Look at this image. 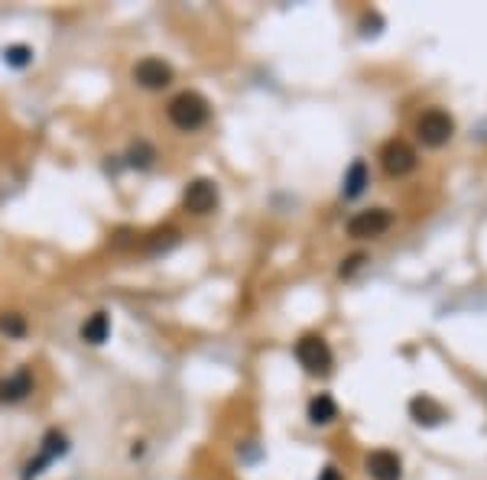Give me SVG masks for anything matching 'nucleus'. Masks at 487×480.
Here are the masks:
<instances>
[{
  "label": "nucleus",
  "instance_id": "1",
  "mask_svg": "<svg viewBox=\"0 0 487 480\" xmlns=\"http://www.w3.org/2000/svg\"><path fill=\"white\" fill-rule=\"evenodd\" d=\"M166 111H169L172 124L179 127V130H186V134L205 127L208 117H211V107H208V101L202 98L199 91H182V95H176Z\"/></svg>",
  "mask_w": 487,
  "mask_h": 480
},
{
  "label": "nucleus",
  "instance_id": "2",
  "mask_svg": "<svg viewBox=\"0 0 487 480\" xmlns=\"http://www.w3.org/2000/svg\"><path fill=\"white\" fill-rule=\"evenodd\" d=\"M296 360L302 367H306V374L312 377H325L332 374V347L325 344V338H318V335H302V338L296 341Z\"/></svg>",
  "mask_w": 487,
  "mask_h": 480
},
{
  "label": "nucleus",
  "instance_id": "3",
  "mask_svg": "<svg viewBox=\"0 0 487 480\" xmlns=\"http://www.w3.org/2000/svg\"><path fill=\"white\" fill-rule=\"evenodd\" d=\"M451 134H455V120H451V114H445V111H439V107H429L419 120H416V137L425 143V146H445V143L451 140Z\"/></svg>",
  "mask_w": 487,
  "mask_h": 480
},
{
  "label": "nucleus",
  "instance_id": "4",
  "mask_svg": "<svg viewBox=\"0 0 487 480\" xmlns=\"http://www.w3.org/2000/svg\"><path fill=\"white\" fill-rule=\"evenodd\" d=\"M393 228V214L387 208H367V211H358L348 221V234L358 240H370V237H380Z\"/></svg>",
  "mask_w": 487,
  "mask_h": 480
},
{
  "label": "nucleus",
  "instance_id": "5",
  "mask_svg": "<svg viewBox=\"0 0 487 480\" xmlns=\"http://www.w3.org/2000/svg\"><path fill=\"white\" fill-rule=\"evenodd\" d=\"M69 451V438L59 432V428H53V432H45L43 438V448H39V454L33 458V461L27 464V471H23V480H37L39 474L49 468V464L55 461V458H62V454Z\"/></svg>",
  "mask_w": 487,
  "mask_h": 480
},
{
  "label": "nucleus",
  "instance_id": "6",
  "mask_svg": "<svg viewBox=\"0 0 487 480\" xmlns=\"http://www.w3.org/2000/svg\"><path fill=\"white\" fill-rule=\"evenodd\" d=\"M182 205L192 214H211L218 208V188L211 178H195L182 192Z\"/></svg>",
  "mask_w": 487,
  "mask_h": 480
},
{
  "label": "nucleus",
  "instance_id": "7",
  "mask_svg": "<svg viewBox=\"0 0 487 480\" xmlns=\"http://www.w3.org/2000/svg\"><path fill=\"white\" fill-rule=\"evenodd\" d=\"M380 162H384L387 176H406V172L416 170V150L403 140H390L380 150Z\"/></svg>",
  "mask_w": 487,
  "mask_h": 480
},
{
  "label": "nucleus",
  "instance_id": "8",
  "mask_svg": "<svg viewBox=\"0 0 487 480\" xmlns=\"http://www.w3.org/2000/svg\"><path fill=\"white\" fill-rule=\"evenodd\" d=\"M134 81L146 91H162L172 81V69L162 62V59L150 55V59H140V62L134 65Z\"/></svg>",
  "mask_w": 487,
  "mask_h": 480
},
{
  "label": "nucleus",
  "instance_id": "9",
  "mask_svg": "<svg viewBox=\"0 0 487 480\" xmlns=\"http://www.w3.org/2000/svg\"><path fill=\"white\" fill-rule=\"evenodd\" d=\"M367 474L374 480H400L403 477V461H400V454L380 448V451L367 454Z\"/></svg>",
  "mask_w": 487,
  "mask_h": 480
},
{
  "label": "nucleus",
  "instance_id": "10",
  "mask_svg": "<svg viewBox=\"0 0 487 480\" xmlns=\"http://www.w3.org/2000/svg\"><path fill=\"white\" fill-rule=\"evenodd\" d=\"M29 393H33V374H29L27 367H20L17 374L0 383V402H20L27 400Z\"/></svg>",
  "mask_w": 487,
  "mask_h": 480
},
{
  "label": "nucleus",
  "instance_id": "11",
  "mask_svg": "<svg viewBox=\"0 0 487 480\" xmlns=\"http://www.w3.org/2000/svg\"><path fill=\"white\" fill-rule=\"evenodd\" d=\"M409 416H413L419 426H439L445 418V410L435 400H429V396H416V400L409 402Z\"/></svg>",
  "mask_w": 487,
  "mask_h": 480
},
{
  "label": "nucleus",
  "instance_id": "12",
  "mask_svg": "<svg viewBox=\"0 0 487 480\" xmlns=\"http://www.w3.org/2000/svg\"><path fill=\"white\" fill-rule=\"evenodd\" d=\"M111 335V315L108 311H95L85 325H81V341H88V344H104Z\"/></svg>",
  "mask_w": 487,
  "mask_h": 480
},
{
  "label": "nucleus",
  "instance_id": "13",
  "mask_svg": "<svg viewBox=\"0 0 487 480\" xmlns=\"http://www.w3.org/2000/svg\"><path fill=\"white\" fill-rule=\"evenodd\" d=\"M338 418V406H334L332 396H325V393H318L316 400L309 402V422L312 426H328V422H334Z\"/></svg>",
  "mask_w": 487,
  "mask_h": 480
},
{
  "label": "nucleus",
  "instance_id": "14",
  "mask_svg": "<svg viewBox=\"0 0 487 480\" xmlns=\"http://www.w3.org/2000/svg\"><path fill=\"white\" fill-rule=\"evenodd\" d=\"M367 188V162L354 160L351 170L344 172V198H358Z\"/></svg>",
  "mask_w": 487,
  "mask_h": 480
},
{
  "label": "nucleus",
  "instance_id": "15",
  "mask_svg": "<svg viewBox=\"0 0 487 480\" xmlns=\"http://www.w3.org/2000/svg\"><path fill=\"white\" fill-rule=\"evenodd\" d=\"M176 244H179V231H176V228H162V231L146 237L144 247L150 250V253H160V250H169V247H176Z\"/></svg>",
  "mask_w": 487,
  "mask_h": 480
},
{
  "label": "nucleus",
  "instance_id": "16",
  "mask_svg": "<svg viewBox=\"0 0 487 480\" xmlns=\"http://www.w3.org/2000/svg\"><path fill=\"white\" fill-rule=\"evenodd\" d=\"M153 160H156V150L153 146H150V143H134V146H130V153H127V162H130V166H136V170H150V166H153Z\"/></svg>",
  "mask_w": 487,
  "mask_h": 480
},
{
  "label": "nucleus",
  "instance_id": "17",
  "mask_svg": "<svg viewBox=\"0 0 487 480\" xmlns=\"http://www.w3.org/2000/svg\"><path fill=\"white\" fill-rule=\"evenodd\" d=\"M4 62L13 65V69H23V65L33 62V49L29 46H10V49H4Z\"/></svg>",
  "mask_w": 487,
  "mask_h": 480
},
{
  "label": "nucleus",
  "instance_id": "18",
  "mask_svg": "<svg viewBox=\"0 0 487 480\" xmlns=\"http://www.w3.org/2000/svg\"><path fill=\"white\" fill-rule=\"evenodd\" d=\"M0 331H4L7 338H23V335H27V321H23V315H4V319H0Z\"/></svg>",
  "mask_w": 487,
  "mask_h": 480
},
{
  "label": "nucleus",
  "instance_id": "19",
  "mask_svg": "<svg viewBox=\"0 0 487 480\" xmlns=\"http://www.w3.org/2000/svg\"><path fill=\"white\" fill-rule=\"evenodd\" d=\"M361 267H364V257H361V253H354L348 263H342V269H338V273H342V276H354V269H361Z\"/></svg>",
  "mask_w": 487,
  "mask_h": 480
},
{
  "label": "nucleus",
  "instance_id": "20",
  "mask_svg": "<svg viewBox=\"0 0 487 480\" xmlns=\"http://www.w3.org/2000/svg\"><path fill=\"white\" fill-rule=\"evenodd\" d=\"M318 480H342V477H338V471H334V468H325L322 477H318Z\"/></svg>",
  "mask_w": 487,
  "mask_h": 480
}]
</instances>
